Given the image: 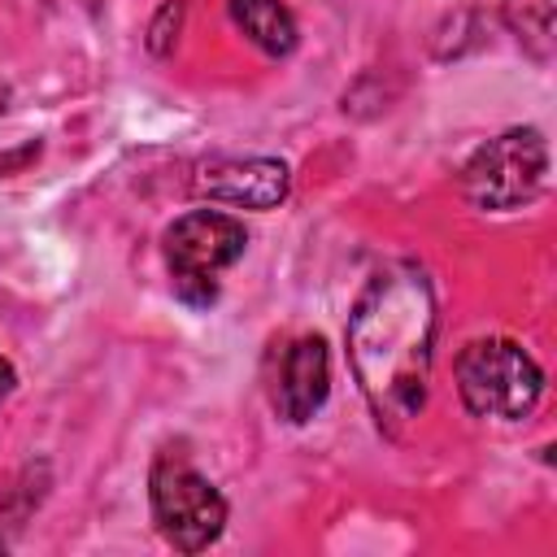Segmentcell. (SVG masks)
<instances>
[{
    "label": "cell",
    "mask_w": 557,
    "mask_h": 557,
    "mask_svg": "<svg viewBox=\"0 0 557 557\" xmlns=\"http://www.w3.org/2000/svg\"><path fill=\"white\" fill-rule=\"evenodd\" d=\"M435 348V296L418 265L379 270L352 305L348 357L383 426L418 418Z\"/></svg>",
    "instance_id": "6da1fadb"
},
{
    "label": "cell",
    "mask_w": 557,
    "mask_h": 557,
    "mask_svg": "<svg viewBox=\"0 0 557 557\" xmlns=\"http://www.w3.org/2000/svg\"><path fill=\"white\" fill-rule=\"evenodd\" d=\"M457 392L470 413L513 422L535 409L544 392V374L531 352L513 339H474L457 357Z\"/></svg>",
    "instance_id": "7a4b0ae2"
},
{
    "label": "cell",
    "mask_w": 557,
    "mask_h": 557,
    "mask_svg": "<svg viewBox=\"0 0 557 557\" xmlns=\"http://www.w3.org/2000/svg\"><path fill=\"white\" fill-rule=\"evenodd\" d=\"M244 222L218 209H191L165 231V265L174 278V292L191 305L205 309L218 296V274L244 257Z\"/></svg>",
    "instance_id": "3957f363"
},
{
    "label": "cell",
    "mask_w": 557,
    "mask_h": 557,
    "mask_svg": "<svg viewBox=\"0 0 557 557\" xmlns=\"http://www.w3.org/2000/svg\"><path fill=\"white\" fill-rule=\"evenodd\" d=\"M548 148L540 131H505L487 139L461 170V191L474 209H518L540 196Z\"/></svg>",
    "instance_id": "277c9868"
},
{
    "label": "cell",
    "mask_w": 557,
    "mask_h": 557,
    "mask_svg": "<svg viewBox=\"0 0 557 557\" xmlns=\"http://www.w3.org/2000/svg\"><path fill=\"white\" fill-rule=\"evenodd\" d=\"M148 492H152V518L161 527V535L183 548V553H200L209 548L222 527H226V500L222 492L200 474L191 470L187 461L178 457H161L152 466V479H148Z\"/></svg>",
    "instance_id": "5b68a950"
},
{
    "label": "cell",
    "mask_w": 557,
    "mask_h": 557,
    "mask_svg": "<svg viewBox=\"0 0 557 557\" xmlns=\"http://www.w3.org/2000/svg\"><path fill=\"white\" fill-rule=\"evenodd\" d=\"M287 165L274 157H218L205 161L191 178L196 196L235 205V209H274L287 196Z\"/></svg>",
    "instance_id": "8992f818"
},
{
    "label": "cell",
    "mask_w": 557,
    "mask_h": 557,
    "mask_svg": "<svg viewBox=\"0 0 557 557\" xmlns=\"http://www.w3.org/2000/svg\"><path fill=\"white\" fill-rule=\"evenodd\" d=\"M331 392V361L322 335H300L283 348L274 374V409L287 422H309Z\"/></svg>",
    "instance_id": "52a82bcc"
},
{
    "label": "cell",
    "mask_w": 557,
    "mask_h": 557,
    "mask_svg": "<svg viewBox=\"0 0 557 557\" xmlns=\"http://www.w3.org/2000/svg\"><path fill=\"white\" fill-rule=\"evenodd\" d=\"M231 9V22L265 52V57H287L300 39L296 30V17L287 13L283 0H226Z\"/></svg>",
    "instance_id": "ba28073f"
},
{
    "label": "cell",
    "mask_w": 557,
    "mask_h": 557,
    "mask_svg": "<svg viewBox=\"0 0 557 557\" xmlns=\"http://www.w3.org/2000/svg\"><path fill=\"white\" fill-rule=\"evenodd\" d=\"M505 22L509 30L535 52H553V30H557V0H505Z\"/></svg>",
    "instance_id": "9c48e42d"
},
{
    "label": "cell",
    "mask_w": 557,
    "mask_h": 557,
    "mask_svg": "<svg viewBox=\"0 0 557 557\" xmlns=\"http://www.w3.org/2000/svg\"><path fill=\"white\" fill-rule=\"evenodd\" d=\"M13 383H17V379H13V366H9L4 357H0V400H4L9 392H13Z\"/></svg>",
    "instance_id": "30bf717a"
}]
</instances>
